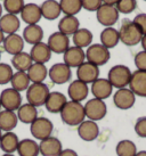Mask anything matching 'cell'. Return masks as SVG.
<instances>
[{
	"mask_svg": "<svg viewBox=\"0 0 146 156\" xmlns=\"http://www.w3.org/2000/svg\"><path fill=\"white\" fill-rule=\"evenodd\" d=\"M80 22L75 16H66L62 18L58 23V30L65 35H73L80 27Z\"/></svg>",
	"mask_w": 146,
	"mask_h": 156,
	"instance_id": "28",
	"label": "cell"
},
{
	"mask_svg": "<svg viewBox=\"0 0 146 156\" xmlns=\"http://www.w3.org/2000/svg\"><path fill=\"white\" fill-rule=\"evenodd\" d=\"M85 52H86L87 62H89V63L98 66V67L102 65H105L110 61V57H111L110 50L100 44H90L87 48V51Z\"/></svg>",
	"mask_w": 146,
	"mask_h": 156,
	"instance_id": "5",
	"label": "cell"
},
{
	"mask_svg": "<svg viewBox=\"0 0 146 156\" xmlns=\"http://www.w3.org/2000/svg\"><path fill=\"white\" fill-rule=\"evenodd\" d=\"M27 76L32 83H42L48 75V69L45 66V64H39V63H33L31 67L27 69Z\"/></svg>",
	"mask_w": 146,
	"mask_h": 156,
	"instance_id": "32",
	"label": "cell"
},
{
	"mask_svg": "<svg viewBox=\"0 0 146 156\" xmlns=\"http://www.w3.org/2000/svg\"><path fill=\"white\" fill-rule=\"evenodd\" d=\"M13 67L6 63H0V86L7 84L13 78Z\"/></svg>",
	"mask_w": 146,
	"mask_h": 156,
	"instance_id": "41",
	"label": "cell"
},
{
	"mask_svg": "<svg viewBox=\"0 0 146 156\" xmlns=\"http://www.w3.org/2000/svg\"><path fill=\"white\" fill-rule=\"evenodd\" d=\"M2 44H4L5 50L13 56L22 52L24 49V40L17 33L8 34L7 37H5Z\"/></svg>",
	"mask_w": 146,
	"mask_h": 156,
	"instance_id": "23",
	"label": "cell"
},
{
	"mask_svg": "<svg viewBox=\"0 0 146 156\" xmlns=\"http://www.w3.org/2000/svg\"><path fill=\"white\" fill-rule=\"evenodd\" d=\"M135 156H146V151H141V152H137Z\"/></svg>",
	"mask_w": 146,
	"mask_h": 156,
	"instance_id": "50",
	"label": "cell"
},
{
	"mask_svg": "<svg viewBox=\"0 0 146 156\" xmlns=\"http://www.w3.org/2000/svg\"><path fill=\"white\" fill-rule=\"evenodd\" d=\"M93 42V33L88 29H79L73 34V44L75 47L88 48Z\"/></svg>",
	"mask_w": 146,
	"mask_h": 156,
	"instance_id": "35",
	"label": "cell"
},
{
	"mask_svg": "<svg viewBox=\"0 0 146 156\" xmlns=\"http://www.w3.org/2000/svg\"><path fill=\"white\" fill-rule=\"evenodd\" d=\"M137 7V1L136 0H119L115 5V8L119 13L122 14H130Z\"/></svg>",
	"mask_w": 146,
	"mask_h": 156,
	"instance_id": "40",
	"label": "cell"
},
{
	"mask_svg": "<svg viewBox=\"0 0 146 156\" xmlns=\"http://www.w3.org/2000/svg\"><path fill=\"white\" fill-rule=\"evenodd\" d=\"M21 26L20 20L16 15L6 14L0 17V30L4 32V34H14L16 33Z\"/></svg>",
	"mask_w": 146,
	"mask_h": 156,
	"instance_id": "25",
	"label": "cell"
},
{
	"mask_svg": "<svg viewBox=\"0 0 146 156\" xmlns=\"http://www.w3.org/2000/svg\"><path fill=\"white\" fill-rule=\"evenodd\" d=\"M115 153L118 156H135L137 153V147L133 141L123 139L118 143L115 147Z\"/></svg>",
	"mask_w": 146,
	"mask_h": 156,
	"instance_id": "38",
	"label": "cell"
},
{
	"mask_svg": "<svg viewBox=\"0 0 146 156\" xmlns=\"http://www.w3.org/2000/svg\"><path fill=\"white\" fill-rule=\"evenodd\" d=\"M129 89L135 94V96L146 98V71L137 69L131 73Z\"/></svg>",
	"mask_w": 146,
	"mask_h": 156,
	"instance_id": "13",
	"label": "cell"
},
{
	"mask_svg": "<svg viewBox=\"0 0 146 156\" xmlns=\"http://www.w3.org/2000/svg\"><path fill=\"white\" fill-rule=\"evenodd\" d=\"M68 94L72 101L81 103L82 100L86 99L89 94V88H88V84L77 79L70 83L69 88H68Z\"/></svg>",
	"mask_w": 146,
	"mask_h": 156,
	"instance_id": "18",
	"label": "cell"
},
{
	"mask_svg": "<svg viewBox=\"0 0 146 156\" xmlns=\"http://www.w3.org/2000/svg\"><path fill=\"white\" fill-rule=\"evenodd\" d=\"M49 88L45 83H32L26 90V99L27 103L33 105L35 107H39L45 105L47 97L49 95Z\"/></svg>",
	"mask_w": 146,
	"mask_h": 156,
	"instance_id": "4",
	"label": "cell"
},
{
	"mask_svg": "<svg viewBox=\"0 0 146 156\" xmlns=\"http://www.w3.org/2000/svg\"><path fill=\"white\" fill-rule=\"evenodd\" d=\"M135 132L138 137L146 138V116L139 117L135 124Z\"/></svg>",
	"mask_w": 146,
	"mask_h": 156,
	"instance_id": "42",
	"label": "cell"
},
{
	"mask_svg": "<svg viewBox=\"0 0 146 156\" xmlns=\"http://www.w3.org/2000/svg\"><path fill=\"white\" fill-rule=\"evenodd\" d=\"M118 32H119L120 41L126 46L133 47L142 41L143 33L131 20H128V18L123 20L120 26V30Z\"/></svg>",
	"mask_w": 146,
	"mask_h": 156,
	"instance_id": "2",
	"label": "cell"
},
{
	"mask_svg": "<svg viewBox=\"0 0 146 156\" xmlns=\"http://www.w3.org/2000/svg\"><path fill=\"white\" fill-rule=\"evenodd\" d=\"M41 9V15L48 21H54L56 18L60 17V2L56 0H46L43 1L42 5L40 6Z\"/></svg>",
	"mask_w": 146,
	"mask_h": 156,
	"instance_id": "27",
	"label": "cell"
},
{
	"mask_svg": "<svg viewBox=\"0 0 146 156\" xmlns=\"http://www.w3.org/2000/svg\"><path fill=\"white\" fill-rule=\"evenodd\" d=\"M4 39H5V34H4V32L0 30V44L4 42Z\"/></svg>",
	"mask_w": 146,
	"mask_h": 156,
	"instance_id": "49",
	"label": "cell"
},
{
	"mask_svg": "<svg viewBox=\"0 0 146 156\" xmlns=\"http://www.w3.org/2000/svg\"><path fill=\"white\" fill-rule=\"evenodd\" d=\"M1 136H2V131L0 130V138H1Z\"/></svg>",
	"mask_w": 146,
	"mask_h": 156,
	"instance_id": "53",
	"label": "cell"
},
{
	"mask_svg": "<svg viewBox=\"0 0 146 156\" xmlns=\"http://www.w3.org/2000/svg\"><path fill=\"white\" fill-rule=\"evenodd\" d=\"M142 47L144 49V51H146V33L145 34H143V38H142Z\"/></svg>",
	"mask_w": 146,
	"mask_h": 156,
	"instance_id": "48",
	"label": "cell"
},
{
	"mask_svg": "<svg viewBox=\"0 0 146 156\" xmlns=\"http://www.w3.org/2000/svg\"><path fill=\"white\" fill-rule=\"evenodd\" d=\"M47 44L52 52L55 54H64L70 47V39L68 35L58 32H54L48 38Z\"/></svg>",
	"mask_w": 146,
	"mask_h": 156,
	"instance_id": "14",
	"label": "cell"
},
{
	"mask_svg": "<svg viewBox=\"0 0 146 156\" xmlns=\"http://www.w3.org/2000/svg\"><path fill=\"white\" fill-rule=\"evenodd\" d=\"M136 101V96L130 89L122 88L118 89L113 96V103L119 109H129L131 108Z\"/></svg>",
	"mask_w": 146,
	"mask_h": 156,
	"instance_id": "11",
	"label": "cell"
},
{
	"mask_svg": "<svg viewBox=\"0 0 146 156\" xmlns=\"http://www.w3.org/2000/svg\"><path fill=\"white\" fill-rule=\"evenodd\" d=\"M83 108H85V115L87 119L94 122L103 120L108 113V107L104 100L97 99V98L88 100L86 105H83Z\"/></svg>",
	"mask_w": 146,
	"mask_h": 156,
	"instance_id": "6",
	"label": "cell"
},
{
	"mask_svg": "<svg viewBox=\"0 0 146 156\" xmlns=\"http://www.w3.org/2000/svg\"><path fill=\"white\" fill-rule=\"evenodd\" d=\"M58 156H78V153L75 151H73V149L68 148V149H63Z\"/></svg>",
	"mask_w": 146,
	"mask_h": 156,
	"instance_id": "46",
	"label": "cell"
},
{
	"mask_svg": "<svg viewBox=\"0 0 146 156\" xmlns=\"http://www.w3.org/2000/svg\"><path fill=\"white\" fill-rule=\"evenodd\" d=\"M113 92V87L108 82V79H97L96 81L91 83V94L94 95V98L104 100L108 99Z\"/></svg>",
	"mask_w": 146,
	"mask_h": 156,
	"instance_id": "19",
	"label": "cell"
},
{
	"mask_svg": "<svg viewBox=\"0 0 146 156\" xmlns=\"http://www.w3.org/2000/svg\"><path fill=\"white\" fill-rule=\"evenodd\" d=\"M2 156H15L14 154H4Z\"/></svg>",
	"mask_w": 146,
	"mask_h": 156,
	"instance_id": "52",
	"label": "cell"
},
{
	"mask_svg": "<svg viewBox=\"0 0 146 156\" xmlns=\"http://www.w3.org/2000/svg\"><path fill=\"white\" fill-rule=\"evenodd\" d=\"M20 156H38L39 144L33 139H23L20 140L17 146V151Z\"/></svg>",
	"mask_w": 146,
	"mask_h": 156,
	"instance_id": "31",
	"label": "cell"
},
{
	"mask_svg": "<svg viewBox=\"0 0 146 156\" xmlns=\"http://www.w3.org/2000/svg\"><path fill=\"white\" fill-rule=\"evenodd\" d=\"M16 115H17L18 121L23 122L25 124H31L38 117V111H37V107H35L33 105L26 103L20 106Z\"/></svg>",
	"mask_w": 146,
	"mask_h": 156,
	"instance_id": "29",
	"label": "cell"
},
{
	"mask_svg": "<svg viewBox=\"0 0 146 156\" xmlns=\"http://www.w3.org/2000/svg\"><path fill=\"white\" fill-rule=\"evenodd\" d=\"M120 38H119V32L114 27H105L102 33H100V42L105 48L111 49L114 48L119 44Z\"/></svg>",
	"mask_w": 146,
	"mask_h": 156,
	"instance_id": "33",
	"label": "cell"
},
{
	"mask_svg": "<svg viewBox=\"0 0 146 156\" xmlns=\"http://www.w3.org/2000/svg\"><path fill=\"white\" fill-rule=\"evenodd\" d=\"M145 1H146V0H145Z\"/></svg>",
	"mask_w": 146,
	"mask_h": 156,
	"instance_id": "56",
	"label": "cell"
},
{
	"mask_svg": "<svg viewBox=\"0 0 146 156\" xmlns=\"http://www.w3.org/2000/svg\"><path fill=\"white\" fill-rule=\"evenodd\" d=\"M78 134L83 141H94L98 137V124L90 120H85L78 126Z\"/></svg>",
	"mask_w": 146,
	"mask_h": 156,
	"instance_id": "17",
	"label": "cell"
},
{
	"mask_svg": "<svg viewBox=\"0 0 146 156\" xmlns=\"http://www.w3.org/2000/svg\"><path fill=\"white\" fill-rule=\"evenodd\" d=\"M99 76V69L98 66L91 64L89 62H85L77 69V78L86 84L93 83L96 81Z\"/></svg>",
	"mask_w": 146,
	"mask_h": 156,
	"instance_id": "12",
	"label": "cell"
},
{
	"mask_svg": "<svg viewBox=\"0 0 146 156\" xmlns=\"http://www.w3.org/2000/svg\"><path fill=\"white\" fill-rule=\"evenodd\" d=\"M48 76L55 84H64L70 81L72 72L71 69L64 63H56L50 67V69H48Z\"/></svg>",
	"mask_w": 146,
	"mask_h": 156,
	"instance_id": "10",
	"label": "cell"
},
{
	"mask_svg": "<svg viewBox=\"0 0 146 156\" xmlns=\"http://www.w3.org/2000/svg\"><path fill=\"white\" fill-rule=\"evenodd\" d=\"M2 16V6H1V4H0V17Z\"/></svg>",
	"mask_w": 146,
	"mask_h": 156,
	"instance_id": "51",
	"label": "cell"
},
{
	"mask_svg": "<svg viewBox=\"0 0 146 156\" xmlns=\"http://www.w3.org/2000/svg\"><path fill=\"white\" fill-rule=\"evenodd\" d=\"M60 6L66 16H75L82 8L81 0H60Z\"/></svg>",
	"mask_w": 146,
	"mask_h": 156,
	"instance_id": "37",
	"label": "cell"
},
{
	"mask_svg": "<svg viewBox=\"0 0 146 156\" xmlns=\"http://www.w3.org/2000/svg\"><path fill=\"white\" fill-rule=\"evenodd\" d=\"M23 40L24 42H27V44H39V42H42V38H43V30L42 27L38 24H32V25H27L23 30Z\"/></svg>",
	"mask_w": 146,
	"mask_h": 156,
	"instance_id": "24",
	"label": "cell"
},
{
	"mask_svg": "<svg viewBox=\"0 0 146 156\" xmlns=\"http://www.w3.org/2000/svg\"><path fill=\"white\" fill-rule=\"evenodd\" d=\"M0 58H1V52H0Z\"/></svg>",
	"mask_w": 146,
	"mask_h": 156,
	"instance_id": "55",
	"label": "cell"
},
{
	"mask_svg": "<svg viewBox=\"0 0 146 156\" xmlns=\"http://www.w3.org/2000/svg\"><path fill=\"white\" fill-rule=\"evenodd\" d=\"M66 103H68L66 96L63 95L62 92H58V91H53V92H49L47 100L45 103V106H46L48 112L56 114V113H60L62 108L64 107V105Z\"/></svg>",
	"mask_w": 146,
	"mask_h": 156,
	"instance_id": "20",
	"label": "cell"
},
{
	"mask_svg": "<svg viewBox=\"0 0 146 156\" xmlns=\"http://www.w3.org/2000/svg\"><path fill=\"white\" fill-rule=\"evenodd\" d=\"M64 55V64L71 67H79L82 63L86 62V52L82 48L79 47H69V49L63 54Z\"/></svg>",
	"mask_w": 146,
	"mask_h": 156,
	"instance_id": "15",
	"label": "cell"
},
{
	"mask_svg": "<svg viewBox=\"0 0 146 156\" xmlns=\"http://www.w3.org/2000/svg\"><path fill=\"white\" fill-rule=\"evenodd\" d=\"M60 119L65 124L70 126H77L81 122L85 121V108L81 103L70 100L64 105V107L60 111Z\"/></svg>",
	"mask_w": 146,
	"mask_h": 156,
	"instance_id": "1",
	"label": "cell"
},
{
	"mask_svg": "<svg viewBox=\"0 0 146 156\" xmlns=\"http://www.w3.org/2000/svg\"><path fill=\"white\" fill-rule=\"evenodd\" d=\"M131 71L126 65H115L108 71V80L113 88L122 89L129 86Z\"/></svg>",
	"mask_w": 146,
	"mask_h": 156,
	"instance_id": "3",
	"label": "cell"
},
{
	"mask_svg": "<svg viewBox=\"0 0 146 156\" xmlns=\"http://www.w3.org/2000/svg\"><path fill=\"white\" fill-rule=\"evenodd\" d=\"M0 103H1V107H4V109L15 112L22 105V96L18 91H16L13 88H7L1 91Z\"/></svg>",
	"mask_w": 146,
	"mask_h": 156,
	"instance_id": "8",
	"label": "cell"
},
{
	"mask_svg": "<svg viewBox=\"0 0 146 156\" xmlns=\"http://www.w3.org/2000/svg\"><path fill=\"white\" fill-rule=\"evenodd\" d=\"M96 17L99 24L105 27H112L119 20V12L115 6L103 4L96 12Z\"/></svg>",
	"mask_w": 146,
	"mask_h": 156,
	"instance_id": "9",
	"label": "cell"
},
{
	"mask_svg": "<svg viewBox=\"0 0 146 156\" xmlns=\"http://www.w3.org/2000/svg\"><path fill=\"white\" fill-rule=\"evenodd\" d=\"M102 1H103V4H105V5L114 6V5L118 4V1H119V0H102Z\"/></svg>",
	"mask_w": 146,
	"mask_h": 156,
	"instance_id": "47",
	"label": "cell"
},
{
	"mask_svg": "<svg viewBox=\"0 0 146 156\" xmlns=\"http://www.w3.org/2000/svg\"><path fill=\"white\" fill-rule=\"evenodd\" d=\"M30 56L35 63L46 64L52 58V50L49 49L47 44L39 42V44H35L32 47V49H31L30 51Z\"/></svg>",
	"mask_w": 146,
	"mask_h": 156,
	"instance_id": "22",
	"label": "cell"
},
{
	"mask_svg": "<svg viewBox=\"0 0 146 156\" xmlns=\"http://www.w3.org/2000/svg\"><path fill=\"white\" fill-rule=\"evenodd\" d=\"M54 124L47 117H37L30 124V132L32 137L38 140H43L52 136Z\"/></svg>",
	"mask_w": 146,
	"mask_h": 156,
	"instance_id": "7",
	"label": "cell"
},
{
	"mask_svg": "<svg viewBox=\"0 0 146 156\" xmlns=\"http://www.w3.org/2000/svg\"><path fill=\"white\" fill-rule=\"evenodd\" d=\"M82 8L88 12H97L98 8L103 5L102 0H81Z\"/></svg>",
	"mask_w": 146,
	"mask_h": 156,
	"instance_id": "43",
	"label": "cell"
},
{
	"mask_svg": "<svg viewBox=\"0 0 146 156\" xmlns=\"http://www.w3.org/2000/svg\"><path fill=\"white\" fill-rule=\"evenodd\" d=\"M24 5V0H4V8L7 14H21Z\"/></svg>",
	"mask_w": 146,
	"mask_h": 156,
	"instance_id": "39",
	"label": "cell"
},
{
	"mask_svg": "<svg viewBox=\"0 0 146 156\" xmlns=\"http://www.w3.org/2000/svg\"><path fill=\"white\" fill-rule=\"evenodd\" d=\"M0 111H1V103H0Z\"/></svg>",
	"mask_w": 146,
	"mask_h": 156,
	"instance_id": "54",
	"label": "cell"
},
{
	"mask_svg": "<svg viewBox=\"0 0 146 156\" xmlns=\"http://www.w3.org/2000/svg\"><path fill=\"white\" fill-rule=\"evenodd\" d=\"M63 151V146L60 139L55 137H48L39 144V153L42 156H58Z\"/></svg>",
	"mask_w": 146,
	"mask_h": 156,
	"instance_id": "16",
	"label": "cell"
},
{
	"mask_svg": "<svg viewBox=\"0 0 146 156\" xmlns=\"http://www.w3.org/2000/svg\"><path fill=\"white\" fill-rule=\"evenodd\" d=\"M133 22L136 24L138 29L141 30L143 34L146 33V14H138L135 16V18L133 20Z\"/></svg>",
	"mask_w": 146,
	"mask_h": 156,
	"instance_id": "45",
	"label": "cell"
},
{
	"mask_svg": "<svg viewBox=\"0 0 146 156\" xmlns=\"http://www.w3.org/2000/svg\"><path fill=\"white\" fill-rule=\"evenodd\" d=\"M20 143L17 134L13 131H8L2 133L0 138V148L4 151L5 154H13L17 151V146Z\"/></svg>",
	"mask_w": 146,
	"mask_h": 156,
	"instance_id": "26",
	"label": "cell"
},
{
	"mask_svg": "<svg viewBox=\"0 0 146 156\" xmlns=\"http://www.w3.org/2000/svg\"><path fill=\"white\" fill-rule=\"evenodd\" d=\"M41 17H42V15H41L40 6L35 4L24 5L21 12V18L23 20V22H25L27 25L38 24Z\"/></svg>",
	"mask_w": 146,
	"mask_h": 156,
	"instance_id": "21",
	"label": "cell"
},
{
	"mask_svg": "<svg viewBox=\"0 0 146 156\" xmlns=\"http://www.w3.org/2000/svg\"><path fill=\"white\" fill-rule=\"evenodd\" d=\"M135 65L139 71H146V51H139L135 56Z\"/></svg>",
	"mask_w": 146,
	"mask_h": 156,
	"instance_id": "44",
	"label": "cell"
},
{
	"mask_svg": "<svg viewBox=\"0 0 146 156\" xmlns=\"http://www.w3.org/2000/svg\"><path fill=\"white\" fill-rule=\"evenodd\" d=\"M32 64H33V61L31 58L30 54L27 52L22 51L17 55H14L12 58V65L18 72H27V69H30Z\"/></svg>",
	"mask_w": 146,
	"mask_h": 156,
	"instance_id": "34",
	"label": "cell"
},
{
	"mask_svg": "<svg viewBox=\"0 0 146 156\" xmlns=\"http://www.w3.org/2000/svg\"><path fill=\"white\" fill-rule=\"evenodd\" d=\"M17 115L15 112L10 111H0V130L8 132V131L14 130L17 126Z\"/></svg>",
	"mask_w": 146,
	"mask_h": 156,
	"instance_id": "30",
	"label": "cell"
},
{
	"mask_svg": "<svg viewBox=\"0 0 146 156\" xmlns=\"http://www.w3.org/2000/svg\"><path fill=\"white\" fill-rule=\"evenodd\" d=\"M10 83H12V88L15 89L16 91L21 92V91L27 90V88L30 87L31 81L29 76H27V73L26 72H16V73L13 74V78L10 80Z\"/></svg>",
	"mask_w": 146,
	"mask_h": 156,
	"instance_id": "36",
	"label": "cell"
}]
</instances>
